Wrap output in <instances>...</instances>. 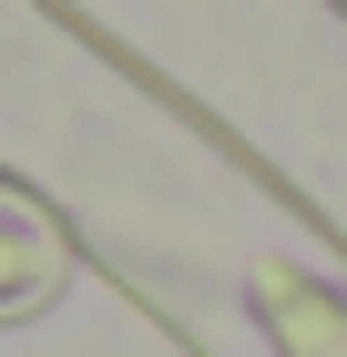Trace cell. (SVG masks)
I'll return each mask as SVG.
<instances>
[{"instance_id": "6da1fadb", "label": "cell", "mask_w": 347, "mask_h": 357, "mask_svg": "<svg viewBox=\"0 0 347 357\" xmlns=\"http://www.w3.org/2000/svg\"><path fill=\"white\" fill-rule=\"evenodd\" d=\"M256 317H266V337L286 357H347V296L317 286V275H296V266L256 275Z\"/></svg>"}, {"instance_id": "7a4b0ae2", "label": "cell", "mask_w": 347, "mask_h": 357, "mask_svg": "<svg viewBox=\"0 0 347 357\" xmlns=\"http://www.w3.org/2000/svg\"><path fill=\"white\" fill-rule=\"evenodd\" d=\"M52 275H61L52 235H41V225H21V215H0V306H31Z\"/></svg>"}]
</instances>
